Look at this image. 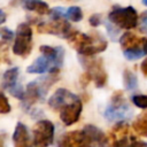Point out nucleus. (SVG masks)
Instances as JSON below:
<instances>
[{
	"label": "nucleus",
	"mask_w": 147,
	"mask_h": 147,
	"mask_svg": "<svg viewBox=\"0 0 147 147\" xmlns=\"http://www.w3.org/2000/svg\"><path fill=\"white\" fill-rule=\"evenodd\" d=\"M18 75H20L18 68H10V69H7V70L3 72V76H2V88L9 91L10 88H13V87H15L16 85H18V84H17Z\"/></svg>",
	"instance_id": "dca6fc26"
},
{
	"label": "nucleus",
	"mask_w": 147,
	"mask_h": 147,
	"mask_svg": "<svg viewBox=\"0 0 147 147\" xmlns=\"http://www.w3.org/2000/svg\"><path fill=\"white\" fill-rule=\"evenodd\" d=\"M65 17L69 18V20L72 21V22H79V21H82V18H83V11H82V9H80L79 7L72 6V7H70V8L67 9V11H65Z\"/></svg>",
	"instance_id": "aec40b11"
},
{
	"label": "nucleus",
	"mask_w": 147,
	"mask_h": 147,
	"mask_svg": "<svg viewBox=\"0 0 147 147\" xmlns=\"http://www.w3.org/2000/svg\"><path fill=\"white\" fill-rule=\"evenodd\" d=\"M123 80H124V86L127 91H132L138 86V78L134 75V72H132L131 70L126 69L123 72Z\"/></svg>",
	"instance_id": "6ab92c4d"
},
{
	"label": "nucleus",
	"mask_w": 147,
	"mask_h": 147,
	"mask_svg": "<svg viewBox=\"0 0 147 147\" xmlns=\"http://www.w3.org/2000/svg\"><path fill=\"white\" fill-rule=\"evenodd\" d=\"M24 8L30 10V11H34L39 15H45L49 13V7L46 2L40 1V0H25L24 1Z\"/></svg>",
	"instance_id": "f3484780"
},
{
	"label": "nucleus",
	"mask_w": 147,
	"mask_h": 147,
	"mask_svg": "<svg viewBox=\"0 0 147 147\" xmlns=\"http://www.w3.org/2000/svg\"><path fill=\"white\" fill-rule=\"evenodd\" d=\"M32 48V30L28 23H21L16 29V38L13 45L15 55L26 57Z\"/></svg>",
	"instance_id": "423d86ee"
},
{
	"label": "nucleus",
	"mask_w": 147,
	"mask_h": 147,
	"mask_svg": "<svg viewBox=\"0 0 147 147\" xmlns=\"http://www.w3.org/2000/svg\"><path fill=\"white\" fill-rule=\"evenodd\" d=\"M84 131L90 138L91 147H109L107 137L99 127L90 124L84 127Z\"/></svg>",
	"instance_id": "ddd939ff"
},
{
	"label": "nucleus",
	"mask_w": 147,
	"mask_h": 147,
	"mask_svg": "<svg viewBox=\"0 0 147 147\" xmlns=\"http://www.w3.org/2000/svg\"><path fill=\"white\" fill-rule=\"evenodd\" d=\"M37 30L39 33H49L55 34L62 38H68L72 29L65 17L61 18H51V22H40L37 24Z\"/></svg>",
	"instance_id": "1a4fd4ad"
},
{
	"label": "nucleus",
	"mask_w": 147,
	"mask_h": 147,
	"mask_svg": "<svg viewBox=\"0 0 147 147\" xmlns=\"http://www.w3.org/2000/svg\"><path fill=\"white\" fill-rule=\"evenodd\" d=\"M123 54L124 56L130 60V61H133V60H138L140 57H142L144 55H146L145 51L141 48V49H129V51H123Z\"/></svg>",
	"instance_id": "4be33fe9"
},
{
	"label": "nucleus",
	"mask_w": 147,
	"mask_h": 147,
	"mask_svg": "<svg viewBox=\"0 0 147 147\" xmlns=\"http://www.w3.org/2000/svg\"><path fill=\"white\" fill-rule=\"evenodd\" d=\"M59 147H91V141L84 130H76L64 133L59 140Z\"/></svg>",
	"instance_id": "9d476101"
},
{
	"label": "nucleus",
	"mask_w": 147,
	"mask_h": 147,
	"mask_svg": "<svg viewBox=\"0 0 147 147\" xmlns=\"http://www.w3.org/2000/svg\"><path fill=\"white\" fill-rule=\"evenodd\" d=\"M113 147H136L134 146V138L133 137H129L123 136V137H118L116 139H114L113 142Z\"/></svg>",
	"instance_id": "412c9836"
},
{
	"label": "nucleus",
	"mask_w": 147,
	"mask_h": 147,
	"mask_svg": "<svg viewBox=\"0 0 147 147\" xmlns=\"http://www.w3.org/2000/svg\"><path fill=\"white\" fill-rule=\"evenodd\" d=\"M63 56L64 55H57V56H49L41 54V56L37 57L26 69L29 74H55L59 71L63 63Z\"/></svg>",
	"instance_id": "0eeeda50"
},
{
	"label": "nucleus",
	"mask_w": 147,
	"mask_h": 147,
	"mask_svg": "<svg viewBox=\"0 0 147 147\" xmlns=\"http://www.w3.org/2000/svg\"><path fill=\"white\" fill-rule=\"evenodd\" d=\"M0 36H1V41L2 44H6L8 41H10L14 37V32L11 30H9L8 28H1L0 29Z\"/></svg>",
	"instance_id": "b1692460"
},
{
	"label": "nucleus",
	"mask_w": 147,
	"mask_h": 147,
	"mask_svg": "<svg viewBox=\"0 0 147 147\" xmlns=\"http://www.w3.org/2000/svg\"><path fill=\"white\" fill-rule=\"evenodd\" d=\"M132 127L139 136L147 137V113L140 114V116H138V118L133 122Z\"/></svg>",
	"instance_id": "a211bd4d"
},
{
	"label": "nucleus",
	"mask_w": 147,
	"mask_h": 147,
	"mask_svg": "<svg viewBox=\"0 0 147 147\" xmlns=\"http://www.w3.org/2000/svg\"><path fill=\"white\" fill-rule=\"evenodd\" d=\"M54 82H56V77L49 76L48 78H44L40 83L39 82H31L26 86V91L23 98V107L25 109L30 108L38 101H40L44 95L48 91V86H51Z\"/></svg>",
	"instance_id": "20e7f679"
},
{
	"label": "nucleus",
	"mask_w": 147,
	"mask_h": 147,
	"mask_svg": "<svg viewBox=\"0 0 147 147\" xmlns=\"http://www.w3.org/2000/svg\"><path fill=\"white\" fill-rule=\"evenodd\" d=\"M144 40L145 38L138 37L137 34L132 33V32H125L121 39H119V44L123 51H129V49H141L142 45H144ZM144 49V48H142Z\"/></svg>",
	"instance_id": "4468645a"
},
{
	"label": "nucleus",
	"mask_w": 147,
	"mask_h": 147,
	"mask_svg": "<svg viewBox=\"0 0 147 147\" xmlns=\"http://www.w3.org/2000/svg\"><path fill=\"white\" fill-rule=\"evenodd\" d=\"M14 147H32L26 126L23 123H17L13 134Z\"/></svg>",
	"instance_id": "2eb2a0df"
},
{
	"label": "nucleus",
	"mask_w": 147,
	"mask_h": 147,
	"mask_svg": "<svg viewBox=\"0 0 147 147\" xmlns=\"http://www.w3.org/2000/svg\"><path fill=\"white\" fill-rule=\"evenodd\" d=\"M91 80H92V77H91V75H90L87 71H85V72L80 76V83H82L83 86H86Z\"/></svg>",
	"instance_id": "bb28decb"
},
{
	"label": "nucleus",
	"mask_w": 147,
	"mask_h": 147,
	"mask_svg": "<svg viewBox=\"0 0 147 147\" xmlns=\"http://www.w3.org/2000/svg\"><path fill=\"white\" fill-rule=\"evenodd\" d=\"M82 110H83L82 100L79 98H76L75 100L67 103L64 107L60 109V118L64 125L70 126L79 119Z\"/></svg>",
	"instance_id": "9b49d317"
},
{
	"label": "nucleus",
	"mask_w": 147,
	"mask_h": 147,
	"mask_svg": "<svg viewBox=\"0 0 147 147\" xmlns=\"http://www.w3.org/2000/svg\"><path fill=\"white\" fill-rule=\"evenodd\" d=\"M142 3H144L145 6H147V0H142Z\"/></svg>",
	"instance_id": "473e14b6"
},
{
	"label": "nucleus",
	"mask_w": 147,
	"mask_h": 147,
	"mask_svg": "<svg viewBox=\"0 0 147 147\" xmlns=\"http://www.w3.org/2000/svg\"><path fill=\"white\" fill-rule=\"evenodd\" d=\"M140 23L144 28H147V11H144L141 13L140 15Z\"/></svg>",
	"instance_id": "cd10ccee"
},
{
	"label": "nucleus",
	"mask_w": 147,
	"mask_h": 147,
	"mask_svg": "<svg viewBox=\"0 0 147 147\" xmlns=\"http://www.w3.org/2000/svg\"><path fill=\"white\" fill-rule=\"evenodd\" d=\"M132 102L134 106L141 108V109H146L147 108V95L146 94H136L132 95Z\"/></svg>",
	"instance_id": "5701e85b"
},
{
	"label": "nucleus",
	"mask_w": 147,
	"mask_h": 147,
	"mask_svg": "<svg viewBox=\"0 0 147 147\" xmlns=\"http://www.w3.org/2000/svg\"><path fill=\"white\" fill-rule=\"evenodd\" d=\"M141 72L144 74V76L145 77H147V59L146 60H144L142 61V63H141Z\"/></svg>",
	"instance_id": "c85d7f7f"
},
{
	"label": "nucleus",
	"mask_w": 147,
	"mask_h": 147,
	"mask_svg": "<svg viewBox=\"0 0 147 147\" xmlns=\"http://www.w3.org/2000/svg\"><path fill=\"white\" fill-rule=\"evenodd\" d=\"M134 146L136 147H147V144L144 142V141H139V140L134 139Z\"/></svg>",
	"instance_id": "c756f323"
},
{
	"label": "nucleus",
	"mask_w": 147,
	"mask_h": 147,
	"mask_svg": "<svg viewBox=\"0 0 147 147\" xmlns=\"http://www.w3.org/2000/svg\"><path fill=\"white\" fill-rule=\"evenodd\" d=\"M132 115V109L123 96L122 91H116L111 95V101L109 107L105 111V118L108 122H123L130 118Z\"/></svg>",
	"instance_id": "f03ea898"
},
{
	"label": "nucleus",
	"mask_w": 147,
	"mask_h": 147,
	"mask_svg": "<svg viewBox=\"0 0 147 147\" xmlns=\"http://www.w3.org/2000/svg\"><path fill=\"white\" fill-rule=\"evenodd\" d=\"M79 62L85 70L91 75L96 87H103L107 83V72L105 70L103 61L93 56L79 55Z\"/></svg>",
	"instance_id": "39448f33"
},
{
	"label": "nucleus",
	"mask_w": 147,
	"mask_h": 147,
	"mask_svg": "<svg viewBox=\"0 0 147 147\" xmlns=\"http://www.w3.org/2000/svg\"><path fill=\"white\" fill-rule=\"evenodd\" d=\"M54 124L48 119L38 121L32 129V142L34 147H49L54 139Z\"/></svg>",
	"instance_id": "6e6552de"
},
{
	"label": "nucleus",
	"mask_w": 147,
	"mask_h": 147,
	"mask_svg": "<svg viewBox=\"0 0 147 147\" xmlns=\"http://www.w3.org/2000/svg\"><path fill=\"white\" fill-rule=\"evenodd\" d=\"M10 111V105L7 100V98L5 96L3 93L0 94V113L1 114H7Z\"/></svg>",
	"instance_id": "393cba45"
},
{
	"label": "nucleus",
	"mask_w": 147,
	"mask_h": 147,
	"mask_svg": "<svg viewBox=\"0 0 147 147\" xmlns=\"http://www.w3.org/2000/svg\"><path fill=\"white\" fill-rule=\"evenodd\" d=\"M0 15H1V21H0V22H1V23H5V21H6V14L3 13V10L0 11Z\"/></svg>",
	"instance_id": "7c9ffc66"
},
{
	"label": "nucleus",
	"mask_w": 147,
	"mask_h": 147,
	"mask_svg": "<svg viewBox=\"0 0 147 147\" xmlns=\"http://www.w3.org/2000/svg\"><path fill=\"white\" fill-rule=\"evenodd\" d=\"M142 48H144L145 53L147 54V38H145V40H144V45H142Z\"/></svg>",
	"instance_id": "2f4dec72"
},
{
	"label": "nucleus",
	"mask_w": 147,
	"mask_h": 147,
	"mask_svg": "<svg viewBox=\"0 0 147 147\" xmlns=\"http://www.w3.org/2000/svg\"><path fill=\"white\" fill-rule=\"evenodd\" d=\"M67 39L69 40V44L79 53V55L93 56L107 48V40L96 32L86 34L72 30Z\"/></svg>",
	"instance_id": "f257e3e1"
},
{
	"label": "nucleus",
	"mask_w": 147,
	"mask_h": 147,
	"mask_svg": "<svg viewBox=\"0 0 147 147\" xmlns=\"http://www.w3.org/2000/svg\"><path fill=\"white\" fill-rule=\"evenodd\" d=\"M76 98H78L76 94L71 93L70 91L65 90V88H59L54 92V94L49 98L48 100V106L53 109V110H59L64 107L67 103L71 102L72 100H75Z\"/></svg>",
	"instance_id": "f8f14e48"
},
{
	"label": "nucleus",
	"mask_w": 147,
	"mask_h": 147,
	"mask_svg": "<svg viewBox=\"0 0 147 147\" xmlns=\"http://www.w3.org/2000/svg\"><path fill=\"white\" fill-rule=\"evenodd\" d=\"M88 22H90V24H91L92 26H99V25L101 24V16H100L99 14H93V15L90 17Z\"/></svg>",
	"instance_id": "a878e982"
},
{
	"label": "nucleus",
	"mask_w": 147,
	"mask_h": 147,
	"mask_svg": "<svg viewBox=\"0 0 147 147\" xmlns=\"http://www.w3.org/2000/svg\"><path fill=\"white\" fill-rule=\"evenodd\" d=\"M108 20L117 28L130 30L138 24V14L131 6L129 7H114L108 14Z\"/></svg>",
	"instance_id": "7ed1b4c3"
}]
</instances>
